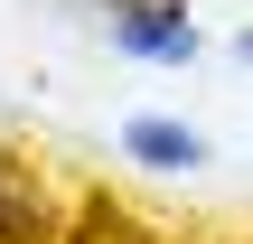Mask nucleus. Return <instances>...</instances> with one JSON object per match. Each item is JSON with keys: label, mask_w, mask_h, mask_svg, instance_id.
<instances>
[{"label": "nucleus", "mask_w": 253, "mask_h": 244, "mask_svg": "<svg viewBox=\"0 0 253 244\" xmlns=\"http://www.w3.org/2000/svg\"><path fill=\"white\" fill-rule=\"evenodd\" d=\"M75 9H94L103 38L122 56H141V66H197V47H207L188 0H75Z\"/></svg>", "instance_id": "1"}, {"label": "nucleus", "mask_w": 253, "mask_h": 244, "mask_svg": "<svg viewBox=\"0 0 253 244\" xmlns=\"http://www.w3.org/2000/svg\"><path fill=\"white\" fill-rule=\"evenodd\" d=\"M122 150H131V160H150V169H197V160H207V132L141 113V122H122Z\"/></svg>", "instance_id": "2"}, {"label": "nucleus", "mask_w": 253, "mask_h": 244, "mask_svg": "<svg viewBox=\"0 0 253 244\" xmlns=\"http://www.w3.org/2000/svg\"><path fill=\"white\" fill-rule=\"evenodd\" d=\"M28 226H38V197H28V188H19V179L0 169V244H19Z\"/></svg>", "instance_id": "3"}, {"label": "nucleus", "mask_w": 253, "mask_h": 244, "mask_svg": "<svg viewBox=\"0 0 253 244\" xmlns=\"http://www.w3.org/2000/svg\"><path fill=\"white\" fill-rule=\"evenodd\" d=\"M235 66H253V28H235Z\"/></svg>", "instance_id": "4"}]
</instances>
